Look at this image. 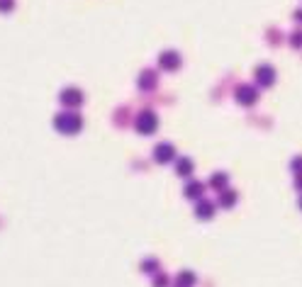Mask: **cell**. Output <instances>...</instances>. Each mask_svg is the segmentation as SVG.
I'll return each instance as SVG.
<instances>
[{
  "label": "cell",
  "mask_w": 302,
  "mask_h": 287,
  "mask_svg": "<svg viewBox=\"0 0 302 287\" xmlns=\"http://www.w3.org/2000/svg\"><path fill=\"white\" fill-rule=\"evenodd\" d=\"M227 183H229V176L222 173V170L212 173V178H210V185H212L214 190H224V188H227Z\"/></svg>",
  "instance_id": "5bb4252c"
},
{
  "label": "cell",
  "mask_w": 302,
  "mask_h": 287,
  "mask_svg": "<svg viewBox=\"0 0 302 287\" xmlns=\"http://www.w3.org/2000/svg\"><path fill=\"white\" fill-rule=\"evenodd\" d=\"M134 127H136V132L139 134H154L158 129V117H156V112L154 110H142L139 114H136V120H134Z\"/></svg>",
  "instance_id": "7a4b0ae2"
},
{
  "label": "cell",
  "mask_w": 302,
  "mask_h": 287,
  "mask_svg": "<svg viewBox=\"0 0 302 287\" xmlns=\"http://www.w3.org/2000/svg\"><path fill=\"white\" fill-rule=\"evenodd\" d=\"M297 188L302 190V176H297Z\"/></svg>",
  "instance_id": "ffe728a7"
},
{
  "label": "cell",
  "mask_w": 302,
  "mask_h": 287,
  "mask_svg": "<svg viewBox=\"0 0 302 287\" xmlns=\"http://www.w3.org/2000/svg\"><path fill=\"white\" fill-rule=\"evenodd\" d=\"M256 83H258V88H270L276 83V68L270 66V64H261L256 68Z\"/></svg>",
  "instance_id": "8992f818"
},
{
  "label": "cell",
  "mask_w": 302,
  "mask_h": 287,
  "mask_svg": "<svg viewBox=\"0 0 302 287\" xmlns=\"http://www.w3.org/2000/svg\"><path fill=\"white\" fill-rule=\"evenodd\" d=\"M176 158V146L168 141H161L154 146V161L156 163H171Z\"/></svg>",
  "instance_id": "277c9868"
},
{
  "label": "cell",
  "mask_w": 302,
  "mask_h": 287,
  "mask_svg": "<svg viewBox=\"0 0 302 287\" xmlns=\"http://www.w3.org/2000/svg\"><path fill=\"white\" fill-rule=\"evenodd\" d=\"M136 85H139V90H144V93L146 90H154L156 88V73H154V71H142Z\"/></svg>",
  "instance_id": "30bf717a"
},
{
  "label": "cell",
  "mask_w": 302,
  "mask_h": 287,
  "mask_svg": "<svg viewBox=\"0 0 302 287\" xmlns=\"http://www.w3.org/2000/svg\"><path fill=\"white\" fill-rule=\"evenodd\" d=\"M256 100H258L256 85H239V88H236V102H239V105H254Z\"/></svg>",
  "instance_id": "52a82bcc"
},
{
  "label": "cell",
  "mask_w": 302,
  "mask_h": 287,
  "mask_svg": "<svg viewBox=\"0 0 302 287\" xmlns=\"http://www.w3.org/2000/svg\"><path fill=\"white\" fill-rule=\"evenodd\" d=\"M195 217L198 219H212L214 217V202H210V199H198L195 202Z\"/></svg>",
  "instance_id": "ba28073f"
},
{
  "label": "cell",
  "mask_w": 302,
  "mask_h": 287,
  "mask_svg": "<svg viewBox=\"0 0 302 287\" xmlns=\"http://www.w3.org/2000/svg\"><path fill=\"white\" fill-rule=\"evenodd\" d=\"M59 100H61V105H66V107H80L83 100H86V95H83V90L80 88L71 85V88H64L61 93H59Z\"/></svg>",
  "instance_id": "3957f363"
},
{
  "label": "cell",
  "mask_w": 302,
  "mask_h": 287,
  "mask_svg": "<svg viewBox=\"0 0 302 287\" xmlns=\"http://www.w3.org/2000/svg\"><path fill=\"white\" fill-rule=\"evenodd\" d=\"M195 273L193 270H180L178 275H176V285H180V287H193L195 285Z\"/></svg>",
  "instance_id": "4fadbf2b"
},
{
  "label": "cell",
  "mask_w": 302,
  "mask_h": 287,
  "mask_svg": "<svg viewBox=\"0 0 302 287\" xmlns=\"http://www.w3.org/2000/svg\"><path fill=\"white\" fill-rule=\"evenodd\" d=\"M173 287H180V285H173Z\"/></svg>",
  "instance_id": "603a6c76"
},
{
  "label": "cell",
  "mask_w": 302,
  "mask_h": 287,
  "mask_svg": "<svg viewBox=\"0 0 302 287\" xmlns=\"http://www.w3.org/2000/svg\"><path fill=\"white\" fill-rule=\"evenodd\" d=\"M190 173H193V161H190V158H188V156L178 158V161H176V176L188 178Z\"/></svg>",
  "instance_id": "7c38bea8"
},
{
  "label": "cell",
  "mask_w": 302,
  "mask_h": 287,
  "mask_svg": "<svg viewBox=\"0 0 302 287\" xmlns=\"http://www.w3.org/2000/svg\"><path fill=\"white\" fill-rule=\"evenodd\" d=\"M142 270H144V273H156L158 261L156 258H144V261H142Z\"/></svg>",
  "instance_id": "9a60e30c"
},
{
  "label": "cell",
  "mask_w": 302,
  "mask_h": 287,
  "mask_svg": "<svg viewBox=\"0 0 302 287\" xmlns=\"http://www.w3.org/2000/svg\"><path fill=\"white\" fill-rule=\"evenodd\" d=\"M15 8V0H0V12H10Z\"/></svg>",
  "instance_id": "ac0fdd59"
},
{
  "label": "cell",
  "mask_w": 302,
  "mask_h": 287,
  "mask_svg": "<svg viewBox=\"0 0 302 287\" xmlns=\"http://www.w3.org/2000/svg\"><path fill=\"white\" fill-rule=\"evenodd\" d=\"M54 129L61 134H68V136H73V134H78L83 129V117H80L78 112L73 110H64V112H56L54 117Z\"/></svg>",
  "instance_id": "6da1fadb"
},
{
  "label": "cell",
  "mask_w": 302,
  "mask_h": 287,
  "mask_svg": "<svg viewBox=\"0 0 302 287\" xmlns=\"http://www.w3.org/2000/svg\"><path fill=\"white\" fill-rule=\"evenodd\" d=\"M300 210H302V195H300Z\"/></svg>",
  "instance_id": "7402d4cb"
},
{
  "label": "cell",
  "mask_w": 302,
  "mask_h": 287,
  "mask_svg": "<svg viewBox=\"0 0 302 287\" xmlns=\"http://www.w3.org/2000/svg\"><path fill=\"white\" fill-rule=\"evenodd\" d=\"M180 64H183V59H180V54L173 51V49L161 51V56H158V66L163 68V71H178Z\"/></svg>",
  "instance_id": "5b68a950"
},
{
  "label": "cell",
  "mask_w": 302,
  "mask_h": 287,
  "mask_svg": "<svg viewBox=\"0 0 302 287\" xmlns=\"http://www.w3.org/2000/svg\"><path fill=\"white\" fill-rule=\"evenodd\" d=\"M297 20H302V12H297Z\"/></svg>",
  "instance_id": "44dd1931"
},
{
  "label": "cell",
  "mask_w": 302,
  "mask_h": 287,
  "mask_svg": "<svg viewBox=\"0 0 302 287\" xmlns=\"http://www.w3.org/2000/svg\"><path fill=\"white\" fill-rule=\"evenodd\" d=\"M292 170H295V176H302V156L292 158Z\"/></svg>",
  "instance_id": "e0dca14e"
},
{
  "label": "cell",
  "mask_w": 302,
  "mask_h": 287,
  "mask_svg": "<svg viewBox=\"0 0 302 287\" xmlns=\"http://www.w3.org/2000/svg\"><path fill=\"white\" fill-rule=\"evenodd\" d=\"M183 195L188 199H202V195H205V183H200V180H190L188 185H185V190H183Z\"/></svg>",
  "instance_id": "9c48e42d"
},
{
  "label": "cell",
  "mask_w": 302,
  "mask_h": 287,
  "mask_svg": "<svg viewBox=\"0 0 302 287\" xmlns=\"http://www.w3.org/2000/svg\"><path fill=\"white\" fill-rule=\"evenodd\" d=\"M236 202V192L232 188H224L219 190V197H217V205L222 207V210H229V207H234Z\"/></svg>",
  "instance_id": "8fae6325"
},
{
  "label": "cell",
  "mask_w": 302,
  "mask_h": 287,
  "mask_svg": "<svg viewBox=\"0 0 302 287\" xmlns=\"http://www.w3.org/2000/svg\"><path fill=\"white\" fill-rule=\"evenodd\" d=\"M290 44H292V46H302V32H300V34H292Z\"/></svg>",
  "instance_id": "d6986e66"
},
{
  "label": "cell",
  "mask_w": 302,
  "mask_h": 287,
  "mask_svg": "<svg viewBox=\"0 0 302 287\" xmlns=\"http://www.w3.org/2000/svg\"><path fill=\"white\" fill-rule=\"evenodd\" d=\"M168 285H171L168 275H163V273H156V277H154V287H168Z\"/></svg>",
  "instance_id": "2e32d148"
}]
</instances>
